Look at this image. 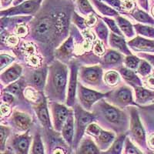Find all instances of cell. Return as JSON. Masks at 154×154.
<instances>
[{
	"label": "cell",
	"instance_id": "6da1fadb",
	"mask_svg": "<svg viewBox=\"0 0 154 154\" xmlns=\"http://www.w3.org/2000/svg\"><path fill=\"white\" fill-rule=\"evenodd\" d=\"M68 26V18L64 12L46 14L37 19L32 26L34 37L46 43L54 40L56 34L65 33Z\"/></svg>",
	"mask_w": 154,
	"mask_h": 154
},
{
	"label": "cell",
	"instance_id": "7a4b0ae2",
	"mask_svg": "<svg viewBox=\"0 0 154 154\" xmlns=\"http://www.w3.org/2000/svg\"><path fill=\"white\" fill-rule=\"evenodd\" d=\"M67 83V68L60 62H55L49 69L46 89L49 96L63 101L65 97Z\"/></svg>",
	"mask_w": 154,
	"mask_h": 154
},
{
	"label": "cell",
	"instance_id": "3957f363",
	"mask_svg": "<svg viewBox=\"0 0 154 154\" xmlns=\"http://www.w3.org/2000/svg\"><path fill=\"white\" fill-rule=\"evenodd\" d=\"M86 133L96 139V143L100 149H106L115 141V135L111 132L105 131L96 124L92 123L86 129Z\"/></svg>",
	"mask_w": 154,
	"mask_h": 154
},
{
	"label": "cell",
	"instance_id": "277c9868",
	"mask_svg": "<svg viewBox=\"0 0 154 154\" xmlns=\"http://www.w3.org/2000/svg\"><path fill=\"white\" fill-rule=\"evenodd\" d=\"M75 119H76V134L73 141V146L77 147L80 143V140L85 130L87 129L89 123L94 119V115L83 110L79 106L75 108Z\"/></svg>",
	"mask_w": 154,
	"mask_h": 154
},
{
	"label": "cell",
	"instance_id": "5b68a950",
	"mask_svg": "<svg viewBox=\"0 0 154 154\" xmlns=\"http://www.w3.org/2000/svg\"><path fill=\"white\" fill-rule=\"evenodd\" d=\"M42 0H27L19 5L7 10L1 11V16H12L16 15H31L37 12Z\"/></svg>",
	"mask_w": 154,
	"mask_h": 154
},
{
	"label": "cell",
	"instance_id": "8992f818",
	"mask_svg": "<svg viewBox=\"0 0 154 154\" xmlns=\"http://www.w3.org/2000/svg\"><path fill=\"white\" fill-rule=\"evenodd\" d=\"M130 129L133 138L137 143L143 147L146 146V134L143 127L140 117L136 109L131 110V120H130Z\"/></svg>",
	"mask_w": 154,
	"mask_h": 154
},
{
	"label": "cell",
	"instance_id": "52a82bcc",
	"mask_svg": "<svg viewBox=\"0 0 154 154\" xmlns=\"http://www.w3.org/2000/svg\"><path fill=\"white\" fill-rule=\"evenodd\" d=\"M79 98L80 100L82 106L86 109H90L92 106L96 103V101L101 100L102 98L105 97L106 95L103 93H98L94 90L86 89L83 86H79Z\"/></svg>",
	"mask_w": 154,
	"mask_h": 154
},
{
	"label": "cell",
	"instance_id": "ba28073f",
	"mask_svg": "<svg viewBox=\"0 0 154 154\" xmlns=\"http://www.w3.org/2000/svg\"><path fill=\"white\" fill-rule=\"evenodd\" d=\"M100 106L102 114L109 123L118 125L125 120L124 113L117 108L109 105L106 103L100 104Z\"/></svg>",
	"mask_w": 154,
	"mask_h": 154
},
{
	"label": "cell",
	"instance_id": "9c48e42d",
	"mask_svg": "<svg viewBox=\"0 0 154 154\" xmlns=\"http://www.w3.org/2000/svg\"><path fill=\"white\" fill-rule=\"evenodd\" d=\"M52 112L54 122V128L57 131H62L63 125L68 119L69 116L72 112L65 106L58 103H53L52 105Z\"/></svg>",
	"mask_w": 154,
	"mask_h": 154
},
{
	"label": "cell",
	"instance_id": "30bf717a",
	"mask_svg": "<svg viewBox=\"0 0 154 154\" xmlns=\"http://www.w3.org/2000/svg\"><path fill=\"white\" fill-rule=\"evenodd\" d=\"M31 144V137L28 133L15 136L12 141V148L16 154H29Z\"/></svg>",
	"mask_w": 154,
	"mask_h": 154
},
{
	"label": "cell",
	"instance_id": "8fae6325",
	"mask_svg": "<svg viewBox=\"0 0 154 154\" xmlns=\"http://www.w3.org/2000/svg\"><path fill=\"white\" fill-rule=\"evenodd\" d=\"M111 100L119 106H127L135 104L133 101V95L130 88L123 86L118 89L111 96Z\"/></svg>",
	"mask_w": 154,
	"mask_h": 154
},
{
	"label": "cell",
	"instance_id": "7c38bea8",
	"mask_svg": "<svg viewBox=\"0 0 154 154\" xmlns=\"http://www.w3.org/2000/svg\"><path fill=\"white\" fill-rule=\"evenodd\" d=\"M81 77L88 84L98 85L102 77V69L99 66L83 68L81 71Z\"/></svg>",
	"mask_w": 154,
	"mask_h": 154
},
{
	"label": "cell",
	"instance_id": "4fadbf2b",
	"mask_svg": "<svg viewBox=\"0 0 154 154\" xmlns=\"http://www.w3.org/2000/svg\"><path fill=\"white\" fill-rule=\"evenodd\" d=\"M13 126L19 131H26L31 126L32 120L29 116L20 112H14L12 116Z\"/></svg>",
	"mask_w": 154,
	"mask_h": 154
},
{
	"label": "cell",
	"instance_id": "5bb4252c",
	"mask_svg": "<svg viewBox=\"0 0 154 154\" xmlns=\"http://www.w3.org/2000/svg\"><path fill=\"white\" fill-rule=\"evenodd\" d=\"M75 154H100V149L91 139L86 138L79 143Z\"/></svg>",
	"mask_w": 154,
	"mask_h": 154
},
{
	"label": "cell",
	"instance_id": "9a60e30c",
	"mask_svg": "<svg viewBox=\"0 0 154 154\" xmlns=\"http://www.w3.org/2000/svg\"><path fill=\"white\" fill-rule=\"evenodd\" d=\"M62 134L66 143L69 146L73 145L74 141V120L73 116L71 113L65 122L62 129Z\"/></svg>",
	"mask_w": 154,
	"mask_h": 154
},
{
	"label": "cell",
	"instance_id": "2e32d148",
	"mask_svg": "<svg viewBox=\"0 0 154 154\" xmlns=\"http://www.w3.org/2000/svg\"><path fill=\"white\" fill-rule=\"evenodd\" d=\"M35 112H36L37 116H38V119H39L42 126H44L46 128L52 127L47 104H46L45 99H43L41 101L40 103L35 107Z\"/></svg>",
	"mask_w": 154,
	"mask_h": 154
},
{
	"label": "cell",
	"instance_id": "e0dca14e",
	"mask_svg": "<svg viewBox=\"0 0 154 154\" xmlns=\"http://www.w3.org/2000/svg\"><path fill=\"white\" fill-rule=\"evenodd\" d=\"M130 47L136 50L154 52V40H148L141 37H137L132 41L128 42Z\"/></svg>",
	"mask_w": 154,
	"mask_h": 154
},
{
	"label": "cell",
	"instance_id": "ac0fdd59",
	"mask_svg": "<svg viewBox=\"0 0 154 154\" xmlns=\"http://www.w3.org/2000/svg\"><path fill=\"white\" fill-rule=\"evenodd\" d=\"M76 77L77 69L75 66L72 65L71 67V74H70L69 83L68 98H67V104L69 106H72L75 102V89H76Z\"/></svg>",
	"mask_w": 154,
	"mask_h": 154
},
{
	"label": "cell",
	"instance_id": "d6986e66",
	"mask_svg": "<svg viewBox=\"0 0 154 154\" xmlns=\"http://www.w3.org/2000/svg\"><path fill=\"white\" fill-rule=\"evenodd\" d=\"M22 72V67L19 65H14L8 69L6 71L2 72L1 75V79L2 81L5 83L9 84L12 82H14L16 79L19 78Z\"/></svg>",
	"mask_w": 154,
	"mask_h": 154
},
{
	"label": "cell",
	"instance_id": "ffe728a7",
	"mask_svg": "<svg viewBox=\"0 0 154 154\" xmlns=\"http://www.w3.org/2000/svg\"><path fill=\"white\" fill-rule=\"evenodd\" d=\"M46 76V69L35 70L31 75V82L35 87L38 89H42L45 85Z\"/></svg>",
	"mask_w": 154,
	"mask_h": 154
},
{
	"label": "cell",
	"instance_id": "44dd1931",
	"mask_svg": "<svg viewBox=\"0 0 154 154\" xmlns=\"http://www.w3.org/2000/svg\"><path fill=\"white\" fill-rule=\"evenodd\" d=\"M110 45L112 47L117 49L120 52L126 53L127 55H130V51L126 46V42L124 38H123L120 35L111 34L110 35Z\"/></svg>",
	"mask_w": 154,
	"mask_h": 154
},
{
	"label": "cell",
	"instance_id": "7402d4cb",
	"mask_svg": "<svg viewBox=\"0 0 154 154\" xmlns=\"http://www.w3.org/2000/svg\"><path fill=\"white\" fill-rule=\"evenodd\" d=\"M137 101L140 103H145L154 98V92L146 89L142 87H137L135 89Z\"/></svg>",
	"mask_w": 154,
	"mask_h": 154
},
{
	"label": "cell",
	"instance_id": "603a6c76",
	"mask_svg": "<svg viewBox=\"0 0 154 154\" xmlns=\"http://www.w3.org/2000/svg\"><path fill=\"white\" fill-rule=\"evenodd\" d=\"M120 73L123 76V79L129 83V84L133 85V86H140V80L137 75L131 71V70L128 69L126 68L120 69Z\"/></svg>",
	"mask_w": 154,
	"mask_h": 154
},
{
	"label": "cell",
	"instance_id": "cb8c5ba5",
	"mask_svg": "<svg viewBox=\"0 0 154 154\" xmlns=\"http://www.w3.org/2000/svg\"><path fill=\"white\" fill-rule=\"evenodd\" d=\"M31 154H45V149L42 137L39 133H35L31 147Z\"/></svg>",
	"mask_w": 154,
	"mask_h": 154
},
{
	"label": "cell",
	"instance_id": "d4e9b609",
	"mask_svg": "<svg viewBox=\"0 0 154 154\" xmlns=\"http://www.w3.org/2000/svg\"><path fill=\"white\" fill-rule=\"evenodd\" d=\"M125 140V136L122 135L119 138L116 139L113 142V143L111 145V146L109 148L106 152L102 154H120L123 149V143Z\"/></svg>",
	"mask_w": 154,
	"mask_h": 154
},
{
	"label": "cell",
	"instance_id": "484cf974",
	"mask_svg": "<svg viewBox=\"0 0 154 154\" xmlns=\"http://www.w3.org/2000/svg\"><path fill=\"white\" fill-rule=\"evenodd\" d=\"M117 23L119 24V29L123 31V32H124L126 36L132 37L134 35L133 26L128 20L120 16H117Z\"/></svg>",
	"mask_w": 154,
	"mask_h": 154
},
{
	"label": "cell",
	"instance_id": "4316f807",
	"mask_svg": "<svg viewBox=\"0 0 154 154\" xmlns=\"http://www.w3.org/2000/svg\"><path fill=\"white\" fill-rule=\"evenodd\" d=\"M122 56L119 53L111 50L105 55L103 58V63L105 64H116L121 61Z\"/></svg>",
	"mask_w": 154,
	"mask_h": 154
},
{
	"label": "cell",
	"instance_id": "83f0119b",
	"mask_svg": "<svg viewBox=\"0 0 154 154\" xmlns=\"http://www.w3.org/2000/svg\"><path fill=\"white\" fill-rule=\"evenodd\" d=\"M135 29L140 35L144 36L149 37V38H154V28L151 26H147L143 25L137 24L134 26Z\"/></svg>",
	"mask_w": 154,
	"mask_h": 154
},
{
	"label": "cell",
	"instance_id": "f1b7e54d",
	"mask_svg": "<svg viewBox=\"0 0 154 154\" xmlns=\"http://www.w3.org/2000/svg\"><path fill=\"white\" fill-rule=\"evenodd\" d=\"M133 16L137 21L141 22L143 23H147V24L154 25V19L149 15L144 12L143 11L137 10L133 13Z\"/></svg>",
	"mask_w": 154,
	"mask_h": 154
},
{
	"label": "cell",
	"instance_id": "f546056e",
	"mask_svg": "<svg viewBox=\"0 0 154 154\" xmlns=\"http://www.w3.org/2000/svg\"><path fill=\"white\" fill-rule=\"evenodd\" d=\"M72 48H73V42H72V38H69L68 40L63 44L61 48L59 49L58 53H59L60 57H66L71 54Z\"/></svg>",
	"mask_w": 154,
	"mask_h": 154
},
{
	"label": "cell",
	"instance_id": "4dcf8cb0",
	"mask_svg": "<svg viewBox=\"0 0 154 154\" xmlns=\"http://www.w3.org/2000/svg\"><path fill=\"white\" fill-rule=\"evenodd\" d=\"M93 2H94L96 8L98 9V10H100L103 15H106V16H118L117 12H116L114 9H111L110 7H109V6H107V5H104L103 2H100V1H98V0H93Z\"/></svg>",
	"mask_w": 154,
	"mask_h": 154
},
{
	"label": "cell",
	"instance_id": "1f68e13d",
	"mask_svg": "<svg viewBox=\"0 0 154 154\" xmlns=\"http://www.w3.org/2000/svg\"><path fill=\"white\" fill-rule=\"evenodd\" d=\"M10 134V129L7 126H0V140H1V152L5 151V143H6V140Z\"/></svg>",
	"mask_w": 154,
	"mask_h": 154
},
{
	"label": "cell",
	"instance_id": "d6a6232c",
	"mask_svg": "<svg viewBox=\"0 0 154 154\" xmlns=\"http://www.w3.org/2000/svg\"><path fill=\"white\" fill-rule=\"evenodd\" d=\"M106 82L110 86H116L119 82V75L117 72L114 71L108 72L105 75Z\"/></svg>",
	"mask_w": 154,
	"mask_h": 154
},
{
	"label": "cell",
	"instance_id": "836d02e7",
	"mask_svg": "<svg viewBox=\"0 0 154 154\" xmlns=\"http://www.w3.org/2000/svg\"><path fill=\"white\" fill-rule=\"evenodd\" d=\"M78 5H79V10L84 14H89L90 12H94L93 8L87 0H78Z\"/></svg>",
	"mask_w": 154,
	"mask_h": 154
},
{
	"label": "cell",
	"instance_id": "e575fe53",
	"mask_svg": "<svg viewBox=\"0 0 154 154\" xmlns=\"http://www.w3.org/2000/svg\"><path fill=\"white\" fill-rule=\"evenodd\" d=\"M139 63H140V60L136 56H128L125 60V64L128 68L135 69L139 66Z\"/></svg>",
	"mask_w": 154,
	"mask_h": 154
},
{
	"label": "cell",
	"instance_id": "d590c367",
	"mask_svg": "<svg viewBox=\"0 0 154 154\" xmlns=\"http://www.w3.org/2000/svg\"><path fill=\"white\" fill-rule=\"evenodd\" d=\"M125 154H143L142 152L139 150L131 143L130 140L126 138V148H125Z\"/></svg>",
	"mask_w": 154,
	"mask_h": 154
},
{
	"label": "cell",
	"instance_id": "8d00e7d4",
	"mask_svg": "<svg viewBox=\"0 0 154 154\" xmlns=\"http://www.w3.org/2000/svg\"><path fill=\"white\" fill-rule=\"evenodd\" d=\"M151 71V66L149 63H146V61H141L140 66H139L138 72L140 75H142L143 76H146Z\"/></svg>",
	"mask_w": 154,
	"mask_h": 154
},
{
	"label": "cell",
	"instance_id": "74e56055",
	"mask_svg": "<svg viewBox=\"0 0 154 154\" xmlns=\"http://www.w3.org/2000/svg\"><path fill=\"white\" fill-rule=\"evenodd\" d=\"M96 31L98 34L99 36L102 38V39H106L107 37V34H108V32H107V29L106 27L105 26L103 25V23H101L98 25V26L96 27Z\"/></svg>",
	"mask_w": 154,
	"mask_h": 154
},
{
	"label": "cell",
	"instance_id": "f35d334b",
	"mask_svg": "<svg viewBox=\"0 0 154 154\" xmlns=\"http://www.w3.org/2000/svg\"><path fill=\"white\" fill-rule=\"evenodd\" d=\"M103 19L104 21L108 24V26H109V28L111 29V30H112V32H114L117 34L118 35H120V36L122 35V32H121L119 29L118 28V26H116V22H114L112 19H107V18H104Z\"/></svg>",
	"mask_w": 154,
	"mask_h": 154
},
{
	"label": "cell",
	"instance_id": "ab89813d",
	"mask_svg": "<svg viewBox=\"0 0 154 154\" xmlns=\"http://www.w3.org/2000/svg\"><path fill=\"white\" fill-rule=\"evenodd\" d=\"M6 90L9 91V93H13V94L19 95L21 93L22 89L19 82H14V83H12L10 86H8V87L6 88Z\"/></svg>",
	"mask_w": 154,
	"mask_h": 154
},
{
	"label": "cell",
	"instance_id": "60d3db41",
	"mask_svg": "<svg viewBox=\"0 0 154 154\" xmlns=\"http://www.w3.org/2000/svg\"><path fill=\"white\" fill-rule=\"evenodd\" d=\"M14 60V59L11 56H7V55H1V58H0V63H1V69L4 68L5 66H8L9 63H12Z\"/></svg>",
	"mask_w": 154,
	"mask_h": 154
},
{
	"label": "cell",
	"instance_id": "b9f144b4",
	"mask_svg": "<svg viewBox=\"0 0 154 154\" xmlns=\"http://www.w3.org/2000/svg\"><path fill=\"white\" fill-rule=\"evenodd\" d=\"M103 45L101 44V42H97L96 43V45H95L94 46V52L96 53H97V54L99 55H101L103 53Z\"/></svg>",
	"mask_w": 154,
	"mask_h": 154
},
{
	"label": "cell",
	"instance_id": "7bdbcfd3",
	"mask_svg": "<svg viewBox=\"0 0 154 154\" xmlns=\"http://www.w3.org/2000/svg\"><path fill=\"white\" fill-rule=\"evenodd\" d=\"M2 100L5 102V103H12L13 100H14V97L11 94H8V93H5L3 95V97H2Z\"/></svg>",
	"mask_w": 154,
	"mask_h": 154
},
{
	"label": "cell",
	"instance_id": "ee69618b",
	"mask_svg": "<svg viewBox=\"0 0 154 154\" xmlns=\"http://www.w3.org/2000/svg\"><path fill=\"white\" fill-rule=\"evenodd\" d=\"M16 32H17L18 35H26V33L27 32V29L26 27L25 26H19L16 29Z\"/></svg>",
	"mask_w": 154,
	"mask_h": 154
},
{
	"label": "cell",
	"instance_id": "f6af8a7d",
	"mask_svg": "<svg viewBox=\"0 0 154 154\" xmlns=\"http://www.w3.org/2000/svg\"><path fill=\"white\" fill-rule=\"evenodd\" d=\"M96 18H95V16H93V15H90V16L88 17V19L86 20V23L89 25V26H93V25L96 23Z\"/></svg>",
	"mask_w": 154,
	"mask_h": 154
},
{
	"label": "cell",
	"instance_id": "bcb514c9",
	"mask_svg": "<svg viewBox=\"0 0 154 154\" xmlns=\"http://www.w3.org/2000/svg\"><path fill=\"white\" fill-rule=\"evenodd\" d=\"M107 2H109L112 5L115 6L116 8H118V9H120V5L121 2H119V0H106Z\"/></svg>",
	"mask_w": 154,
	"mask_h": 154
},
{
	"label": "cell",
	"instance_id": "7dc6e473",
	"mask_svg": "<svg viewBox=\"0 0 154 154\" xmlns=\"http://www.w3.org/2000/svg\"><path fill=\"white\" fill-rule=\"evenodd\" d=\"M1 112H2V115H7L9 112V108L6 105H2L1 107Z\"/></svg>",
	"mask_w": 154,
	"mask_h": 154
},
{
	"label": "cell",
	"instance_id": "c3c4849f",
	"mask_svg": "<svg viewBox=\"0 0 154 154\" xmlns=\"http://www.w3.org/2000/svg\"><path fill=\"white\" fill-rule=\"evenodd\" d=\"M12 0H1V3H2V7H5L9 5L12 2Z\"/></svg>",
	"mask_w": 154,
	"mask_h": 154
},
{
	"label": "cell",
	"instance_id": "681fc988",
	"mask_svg": "<svg viewBox=\"0 0 154 154\" xmlns=\"http://www.w3.org/2000/svg\"><path fill=\"white\" fill-rule=\"evenodd\" d=\"M145 56L147 58V60L150 62L151 64H152V65L154 66V56H150V55H145Z\"/></svg>",
	"mask_w": 154,
	"mask_h": 154
},
{
	"label": "cell",
	"instance_id": "f907efd6",
	"mask_svg": "<svg viewBox=\"0 0 154 154\" xmlns=\"http://www.w3.org/2000/svg\"><path fill=\"white\" fill-rule=\"evenodd\" d=\"M149 144L152 149H154V134L152 135L149 140Z\"/></svg>",
	"mask_w": 154,
	"mask_h": 154
},
{
	"label": "cell",
	"instance_id": "816d5d0a",
	"mask_svg": "<svg viewBox=\"0 0 154 154\" xmlns=\"http://www.w3.org/2000/svg\"><path fill=\"white\" fill-rule=\"evenodd\" d=\"M1 154H15V153L12 152V150H9V149H8V150H5L4 151V152H1Z\"/></svg>",
	"mask_w": 154,
	"mask_h": 154
},
{
	"label": "cell",
	"instance_id": "f5cc1de1",
	"mask_svg": "<svg viewBox=\"0 0 154 154\" xmlns=\"http://www.w3.org/2000/svg\"><path fill=\"white\" fill-rule=\"evenodd\" d=\"M22 1H23V0H15V5H17L18 2H22Z\"/></svg>",
	"mask_w": 154,
	"mask_h": 154
},
{
	"label": "cell",
	"instance_id": "db71d44e",
	"mask_svg": "<svg viewBox=\"0 0 154 154\" xmlns=\"http://www.w3.org/2000/svg\"><path fill=\"white\" fill-rule=\"evenodd\" d=\"M149 108L150 109H154V105L150 106H149Z\"/></svg>",
	"mask_w": 154,
	"mask_h": 154
},
{
	"label": "cell",
	"instance_id": "11a10c76",
	"mask_svg": "<svg viewBox=\"0 0 154 154\" xmlns=\"http://www.w3.org/2000/svg\"><path fill=\"white\" fill-rule=\"evenodd\" d=\"M152 15L154 16V7L152 8Z\"/></svg>",
	"mask_w": 154,
	"mask_h": 154
},
{
	"label": "cell",
	"instance_id": "9f6ffc18",
	"mask_svg": "<svg viewBox=\"0 0 154 154\" xmlns=\"http://www.w3.org/2000/svg\"><path fill=\"white\" fill-rule=\"evenodd\" d=\"M148 154H154V153H152V152H149V153Z\"/></svg>",
	"mask_w": 154,
	"mask_h": 154
}]
</instances>
